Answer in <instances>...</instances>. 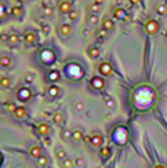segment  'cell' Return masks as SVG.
I'll list each match as a JSON object with an SVG mask.
<instances>
[{
	"label": "cell",
	"instance_id": "6da1fadb",
	"mask_svg": "<svg viewBox=\"0 0 167 168\" xmlns=\"http://www.w3.org/2000/svg\"><path fill=\"white\" fill-rule=\"evenodd\" d=\"M16 97H18V100H19V101H22V102L30 101V100H31V97H32L31 89H30V88H25V86L19 88V89H18V92H16Z\"/></svg>",
	"mask_w": 167,
	"mask_h": 168
},
{
	"label": "cell",
	"instance_id": "7a4b0ae2",
	"mask_svg": "<svg viewBox=\"0 0 167 168\" xmlns=\"http://www.w3.org/2000/svg\"><path fill=\"white\" fill-rule=\"evenodd\" d=\"M145 31H147L150 35H155V34L160 31V23H158L155 19H150V20L145 23Z\"/></svg>",
	"mask_w": 167,
	"mask_h": 168
},
{
	"label": "cell",
	"instance_id": "3957f363",
	"mask_svg": "<svg viewBox=\"0 0 167 168\" xmlns=\"http://www.w3.org/2000/svg\"><path fill=\"white\" fill-rule=\"evenodd\" d=\"M57 8H59V12H60V13H63V15H69L70 12L74 10L72 3H70L69 0H60L59 5H57Z\"/></svg>",
	"mask_w": 167,
	"mask_h": 168
},
{
	"label": "cell",
	"instance_id": "277c9868",
	"mask_svg": "<svg viewBox=\"0 0 167 168\" xmlns=\"http://www.w3.org/2000/svg\"><path fill=\"white\" fill-rule=\"evenodd\" d=\"M98 72H100V75H103V76H111V73H113V66L109 63V61H103V63H100V66H98Z\"/></svg>",
	"mask_w": 167,
	"mask_h": 168
},
{
	"label": "cell",
	"instance_id": "5b68a950",
	"mask_svg": "<svg viewBox=\"0 0 167 168\" xmlns=\"http://www.w3.org/2000/svg\"><path fill=\"white\" fill-rule=\"evenodd\" d=\"M57 32H59L62 37L69 38L70 35H72V32H74V28L70 27L69 23H62V25H59V27H57Z\"/></svg>",
	"mask_w": 167,
	"mask_h": 168
},
{
	"label": "cell",
	"instance_id": "8992f818",
	"mask_svg": "<svg viewBox=\"0 0 167 168\" xmlns=\"http://www.w3.org/2000/svg\"><path fill=\"white\" fill-rule=\"evenodd\" d=\"M91 86L95 89V91H103L104 86H106V82L101 76H92L91 78Z\"/></svg>",
	"mask_w": 167,
	"mask_h": 168
},
{
	"label": "cell",
	"instance_id": "52a82bcc",
	"mask_svg": "<svg viewBox=\"0 0 167 168\" xmlns=\"http://www.w3.org/2000/svg\"><path fill=\"white\" fill-rule=\"evenodd\" d=\"M103 142H104V139H103V136L100 133H92L91 135V145L94 148H101Z\"/></svg>",
	"mask_w": 167,
	"mask_h": 168
},
{
	"label": "cell",
	"instance_id": "ba28073f",
	"mask_svg": "<svg viewBox=\"0 0 167 168\" xmlns=\"http://www.w3.org/2000/svg\"><path fill=\"white\" fill-rule=\"evenodd\" d=\"M23 41H25L27 44H35L38 41V35L34 32V31H27L25 34H23Z\"/></svg>",
	"mask_w": 167,
	"mask_h": 168
},
{
	"label": "cell",
	"instance_id": "9c48e42d",
	"mask_svg": "<svg viewBox=\"0 0 167 168\" xmlns=\"http://www.w3.org/2000/svg\"><path fill=\"white\" fill-rule=\"evenodd\" d=\"M47 95H49L50 98H57L62 95V89L57 86V85H50L47 88Z\"/></svg>",
	"mask_w": 167,
	"mask_h": 168
},
{
	"label": "cell",
	"instance_id": "30bf717a",
	"mask_svg": "<svg viewBox=\"0 0 167 168\" xmlns=\"http://www.w3.org/2000/svg\"><path fill=\"white\" fill-rule=\"evenodd\" d=\"M37 132L41 136H47V137H49V135L52 133V127H50V124H47V123H40L38 127H37Z\"/></svg>",
	"mask_w": 167,
	"mask_h": 168
},
{
	"label": "cell",
	"instance_id": "8fae6325",
	"mask_svg": "<svg viewBox=\"0 0 167 168\" xmlns=\"http://www.w3.org/2000/svg\"><path fill=\"white\" fill-rule=\"evenodd\" d=\"M9 12H10V15H12L13 18H16V19H21V18L23 16V8H22L21 5H16V6H12Z\"/></svg>",
	"mask_w": 167,
	"mask_h": 168
},
{
	"label": "cell",
	"instance_id": "7c38bea8",
	"mask_svg": "<svg viewBox=\"0 0 167 168\" xmlns=\"http://www.w3.org/2000/svg\"><path fill=\"white\" fill-rule=\"evenodd\" d=\"M47 81H50L52 83L59 82V81H60V72H59V70H56V69L50 70L49 73H47Z\"/></svg>",
	"mask_w": 167,
	"mask_h": 168
},
{
	"label": "cell",
	"instance_id": "4fadbf2b",
	"mask_svg": "<svg viewBox=\"0 0 167 168\" xmlns=\"http://www.w3.org/2000/svg\"><path fill=\"white\" fill-rule=\"evenodd\" d=\"M113 16H114L116 19L129 20V19H128V15H126V12H125V9H122V8H116V9L113 10Z\"/></svg>",
	"mask_w": 167,
	"mask_h": 168
},
{
	"label": "cell",
	"instance_id": "5bb4252c",
	"mask_svg": "<svg viewBox=\"0 0 167 168\" xmlns=\"http://www.w3.org/2000/svg\"><path fill=\"white\" fill-rule=\"evenodd\" d=\"M30 155H31L32 158H35V159L41 158V156H43V148L38 146V145H34V146L30 149Z\"/></svg>",
	"mask_w": 167,
	"mask_h": 168
},
{
	"label": "cell",
	"instance_id": "9a60e30c",
	"mask_svg": "<svg viewBox=\"0 0 167 168\" xmlns=\"http://www.w3.org/2000/svg\"><path fill=\"white\" fill-rule=\"evenodd\" d=\"M13 115L18 120H23V118L28 117V111H27V108H23V107H18V110L13 113Z\"/></svg>",
	"mask_w": 167,
	"mask_h": 168
},
{
	"label": "cell",
	"instance_id": "2e32d148",
	"mask_svg": "<svg viewBox=\"0 0 167 168\" xmlns=\"http://www.w3.org/2000/svg\"><path fill=\"white\" fill-rule=\"evenodd\" d=\"M52 118H53V122H54L56 124H65V114L60 113V111L54 113Z\"/></svg>",
	"mask_w": 167,
	"mask_h": 168
},
{
	"label": "cell",
	"instance_id": "e0dca14e",
	"mask_svg": "<svg viewBox=\"0 0 167 168\" xmlns=\"http://www.w3.org/2000/svg\"><path fill=\"white\" fill-rule=\"evenodd\" d=\"M0 66H2V67H10L12 66V59L8 56V54H3L2 57H0Z\"/></svg>",
	"mask_w": 167,
	"mask_h": 168
},
{
	"label": "cell",
	"instance_id": "ac0fdd59",
	"mask_svg": "<svg viewBox=\"0 0 167 168\" xmlns=\"http://www.w3.org/2000/svg\"><path fill=\"white\" fill-rule=\"evenodd\" d=\"M88 56L91 57V59H98L100 57V48L98 47H89L88 48Z\"/></svg>",
	"mask_w": 167,
	"mask_h": 168
},
{
	"label": "cell",
	"instance_id": "d6986e66",
	"mask_svg": "<svg viewBox=\"0 0 167 168\" xmlns=\"http://www.w3.org/2000/svg\"><path fill=\"white\" fill-rule=\"evenodd\" d=\"M103 29H106V31H113V29H114V22H113L111 19H109V18L103 19Z\"/></svg>",
	"mask_w": 167,
	"mask_h": 168
},
{
	"label": "cell",
	"instance_id": "ffe728a7",
	"mask_svg": "<svg viewBox=\"0 0 167 168\" xmlns=\"http://www.w3.org/2000/svg\"><path fill=\"white\" fill-rule=\"evenodd\" d=\"M100 156H101L103 159H109V158L111 156V149H110L109 146L100 148Z\"/></svg>",
	"mask_w": 167,
	"mask_h": 168
},
{
	"label": "cell",
	"instance_id": "44dd1931",
	"mask_svg": "<svg viewBox=\"0 0 167 168\" xmlns=\"http://www.w3.org/2000/svg\"><path fill=\"white\" fill-rule=\"evenodd\" d=\"M87 20H88V23L89 25H98V22H100V18H98V15H94V13H89L88 15V18H87Z\"/></svg>",
	"mask_w": 167,
	"mask_h": 168
},
{
	"label": "cell",
	"instance_id": "7402d4cb",
	"mask_svg": "<svg viewBox=\"0 0 167 168\" xmlns=\"http://www.w3.org/2000/svg\"><path fill=\"white\" fill-rule=\"evenodd\" d=\"M10 85H12V81H10V78H8V76L0 78V86H2L3 89H8Z\"/></svg>",
	"mask_w": 167,
	"mask_h": 168
},
{
	"label": "cell",
	"instance_id": "603a6c76",
	"mask_svg": "<svg viewBox=\"0 0 167 168\" xmlns=\"http://www.w3.org/2000/svg\"><path fill=\"white\" fill-rule=\"evenodd\" d=\"M84 137H85V136H84L82 130L76 129V130H74V132H72V139H74V140H76V142H81Z\"/></svg>",
	"mask_w": 167,
	"mask_h": 168
},
{
	"label": "cell",
	"instance_id": "cb8c5ba5",
	"mask_svg": "<svg viewBox=\"0 0 167 168\" xmlns=\"http://www.w3.org/2000/svg\"><path fill=\"white\" fill-rule=\"evenodd\" d=\"M9 42H10L12 45H16V44H19V35H18L16 32H12V34H9Z\"/></svg>",
	"mask_w": 167,
	"mask_h": 168
},
{
	"label": "cell",
	"instance_id": "d4e9b609",
	"mask_svg": "<svg viewBox=\"0 0 167 168\" xmlns=\"http://www.w3.org/2000/svg\"><path fill=\"white\" fill-rule=\"evenodd\" d=\"M43 15L47 16V18H52V16L54 15L53 8H50V6H44V8H43Z\"/></svg>",
	"mask_w": 167,
	"mask_h": 168
},
{
	"label": "cell",
	"instance_id": "484cf974",
	"mask_svg": "<svg viewBox=\"0 0 167 168\" xmlns=\"http://www.w3.org/2000/svg\"><path fill=\"white\" fill-rule=\"evenodd\" d=\"M5 108H6L8 113H15V111L18 110V107H16L15 102H6V104H5Z\"/></svg>",
	"mask_w": 167,
	"mask_h": 168
},
{
	"label": "cell",
	"instance_id": "4316f807",
	"mask_svg": "<svg viewBox=\"0 0 167 168\" xmlns=\"http://www.w3.org/2000/svg\"><path fill=\"white\" fill-rule=\"evenodd\" d=\"M100 10H101V8H100V5H97V3H92V5L89 6V13L98 15V13H100Z\"/></svg>",
	"mask_w": 167,
	"mask_h": 168
},
{
	"label": "cell",
	"instance_id": "83f0119b",
	"mask_svg": "<svg viewBox=\"0 0 167 168\" xmlns=\"http://www.w3.org/2000/svg\"><path fill=\"white\" fill-rule=\"evenodd\" d=\"M50 164V159H49V156H41V158H38V165L40 167H47V165H49Z\"/></svg>",
	"mask_w": 167,
	"mask_h": 168
},
{
	"label": "cell",
	"instance_id": "f1b7e54d",
	"mask_svg": "<svg viewBox=\"0 0 167 168\" xmlns=\"http://www.w3.org/2000/svg\"><path fill=\"white\" fill-rule=\"evenodd\" d=\"M155 10H157V13L161 15V16L167 15V6H166V5H158V6L155 8Z\"/></svg>",
	"mask_w": 167,
	"mask_h": 168
},
{
	"label": "cell",
	"instance_id": "f546056e",
	"mask_svg": "<svg viewBox=\"0 0 167 168\" xmlns=\"http://www.w3.org/2000/svg\"><path fill=\"white\" fill-rule=\"evenodd\" d=\"M67 18H69L70 20H78V19H79V12L74 9L72 12H70V13L67 15Z\"/></svg>",
	"mask_w": 167,
	"mask_h": 168
},
{
	"label": "cell",
	"instance_id": "4dcf8cb0",
	"mask_svg": "<svg viewBox=\"0 0 167 168\" xmlns=\"http://www.w3.org/2000/svg\"><path fill=\"white\" fill-rule=\"evenodd\" d=\"M62 165H63V168H72L74 167V161L69 159V158H66V159L62 161Z\"/></svg>",
	"mask_w": 167,
	"mask_h": 168
},
{
	"label": "cell",
	"instance_id": "1f68e13d",
	"mask_svg": "<svg viewBox=\"0 0 167 168\" xmlns=\"http://www.w3.org/2000/svg\"><path fill=\"white\" fill-rule=\"evenodd\" d=\"M107 35H109V31H106V29H100V31L97 32L98 40H106V38H107Z\"/></svg>",
	"mask_w": 167,
	"mask_h": 168
},
{
	"label": "cell",
	"instance_id": "d6a6232c",
	"mask_svg": "<svg viewBox=\"0 0 167 168\" xmlns=\"http://www.w3.org/2000/svg\"><path fill=\"white\" fill-rule=\"evenodd\" d=\"M56 156H57L59 159H62V161L67 158V156H66V152H65L63 149H56Z\"/></svg>",
	"mask_w": 167,
	"mask_h": 168
},
{
	"label": "cell",
	"instance_id": "836d02e7",
	"mask_svg": "<svg viewBox=\"0 0 167 168\" xmlns=\"http://www.w3.org/2000/svg\"><path fill=\"white\" fill-rule=\"evenodd\" d=\"M75 110H76V111H84V110H85L84 101H76V102H75Z\"/></svg>",
	"mask_w": 167,
	"mask_h": 168
},
{
	"label": "cell",
	"instance_id": "e575fe53",
	"mask_svg": "<svg viewBox=\"0 0 167 168\" xmlns=\"http://www.w3.org/2000/svg\"><path fill=\"white\" fill-rule=\"evenodd\" d=\"M62 137H63L65 140L70 139V137H72V132H70V130H67V129H65V130L62 132Z\"/></svg>",
	"mask_w": 167,
	"mask_h": 168
},
{
	"label": "cell",
	"instance_id": "d590c367",
	"mask_svg": "<svg viewBox=\"0 0 167 168\" xmlns=\"http://www.w3.org/2000/svg\"><path fill=\"white\" fill-rule=\"evenodd\" d=\"M23 81H25L27 83H32L35 79H34V75H31V73H27V75H25V78H23Z\"/></svg>",
	"mask_w": 167,
	"mask_h": 168
},
{
	"label": "cell",
	"instance_id": "8d00e7d4",
	"mask_svg": "<svg viewBox=\"0 0 167 168\" xmlns=\"http://www.w3.org/2000/svg\"><path fill=\"white\" fill-rule=\"evenodd\" d=\"M75 165L79 167V168L85 167V161H84V158H76V159H75Z\"/></svg>",
	"mask_w": 167,
	"mask_h": 168
},
{
	"label": "cell",
	"instance_id": "74e56055",
	"mask_svg": "<svg viewBox=\"0 0 167 168\" xmlns=\"http://www.w3.org/2000/svg\"><path fill=\"white\" fill-rule=\"evenodd\" d=\"M41 29H43V32H44L45 35H49V34H50V25H43Z\"/></svg>",
	"mask_w": 167,
	"mask_h": 168
},
{
	"label": "cell",
	"instance_id": "f35d334b",
	"mask_svg": "<svg viewBox=\"0 0 167 168\" xmlns=\"http://www.w3.org/2000/svg\"><path fill=\"white\" fill-rule=\"evenodd\" d=\"M106 105H107L109 108H113V107H114V101H113L111 98H109V100H106Z\"/></svg>",
	"mask_w": 167,
	"mask_h": 168
},
{
	"label": "cell",
	"instance_id": "ab89813d",
	"mask_svg": "<svg viewBox=\"0 0 167 168\" xmlns=\"http://www.w3.org/2000/svg\"><path fill=\"white\" fill-rule=\"evenodd\" d=\"M0 40H2V41H3V42H6V41H9V35H8V34H5V32H3V34H2V35H0Z\"/></svg>",
	"mask_w": 167,
	"mask_h": 168
},
{
	"label": "cell",
	"instance_id": "60d3db41",
	"mask_svg": "<svg viewBox=\"0 0 167 168\" xmlns=\"http://www.w3.org/2000/svg\"><path fill=\"white\" fill-rule=\"evenodd\" d=\"M131 3L135 6H139V5H142V0H131Z\"/></svg>",
	"mask_w": 167,
	"mask_h": 168
},
{
	"label": "cell",
	"instance_id": "b9f144b4",
	"mask_svg": "<svg viewBox=\"0 0 167 168\" xmlns=\"http://www.w3.org/2000/svg\"><path fill=\"white\" fill-rule=\"evenodd\" d=\"M104 2H106V0H94V3H97V5H100V6H101Z\"/></svg>",
	"mask_w": 167,
	"mask_h": 168
},
{
	"label": "cell",
	"instance_id": "7bdbcfd3",
	"mask_svg": "<svg viewBox=\"0 0 167 168\" xmlns=\"http://www.w3.org/2000/svg\"><path fill=\"white\" fill-rule=\"evenodd\" d=\"M44 143H47V145H50V143H52V140H50L49 137H44Z\"/></svg>",
	"mask_w": 167,
	"mask_h": 168
},
{
	"label": "cell",
	"instance_id": "ee69618b",
	"mask_svg": "<svg viewBox=\"0 0 167 168\" xmlns=\"http://www.w3.org/2000/svg\"><path fill=\"white\" fill-rule=\"evenodd\" d=\"M16 2H18L19 5H25V3L28 2V0H16Z\"/></svg>",
	"mask_w": 167,
	"mask_h": 168
},
{
	"label": "cell",
	"instance_id": "f6af8a7d",
	"mask_svg": "<svg viewBox=\"0 0 167 168\" xmlns=\"http://www.w3.org/2000/svg\"><path fill=\"white\" fill-rule=\"evenodd\" d=\"M84 140H85V142H89V143H91V135H89V136H85V137H84Z\"/></svg>",
	"mask_w": 167,
	"mask_h": 168
},
{
	"label": "cell",
	"instance_id": "bcb514c9",
	"mask_svg": "<svg viewBox=\"0 0 167 168\" xmlns=\"http://www.w3.org/2000/svg\"><path fill=\"white\" fill-rule=\"evenodd\" d=\"M154 168H166V167H164V165H155Z\"/></svg>",
	"mask_w": 167,
	"mask_h": 168
},
{
	"label": "cell",
	"instance_id": "7dc6e473",
	"mask_svg": "<svg viewBox=\"0 0 167 168\" xmlns=\"http://www.w3.org/2000/svg\"><path fill=\"white\" fill-rule=\"evenodd\" d=\"M166 38H167V32H166Z\"/></svg>",
	"mask_w": 167,
	"mask_h": 168
}]
</instances>
